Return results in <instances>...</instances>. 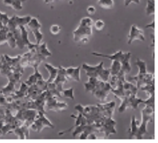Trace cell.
Here are the masks:
<instances>
[{
  "mask_svg": "<svg viewBox=\"0 0 158 143\" xmlns=\"http://www.w3.org/2000/svg\"><path fill=\"white\" fill-rule=\"evenodd\" d=\"M83 106H82L80 104H78V105H76L75 107H74V109L76 110H77L78 113H80L82 114L83 113Z\"/></svg>",
  "mask_w": 158,
  "mask_h": 143,
  "instance_id": "bcb514c9",
  "label": "cell"
},
{
  "mask_svg": "<svg viewBox=\"0 0 158 143\" xmlns=\"http://www.w3.org/2000/svg\"><path fill=\"white\" fill-rule=\"evenodd\" d=\"M110 86H112V88H115L118 82H119V79H118V75L116 74V75H112V76H110Z\"/></svg>",
  "mask_w": 158,
  "mask_h": 143,
  "instance_id": "f35d334b",
  "label": "cell"
},
{
  "mask_svg": "<svg viewBox=\"0 0 158 143\" xmlns=\"http://www.w3.org/2000/svg\"><path fill=\"white\" fill-rule=\"evenodd\" d=\"M6 44H8L9 47H11V49H15L17 47V44H16L15 38L13 33L11 32H10V31L7 34Z\"/></svg>",
  "mask_w": 158,
  "mask_h": 143,
  "instance_id": "1f68e13d",
  "label": "cell"
},
{
  "mask_svg": "<svg viewBox=\"0 0 158 143\" xmlns=\"http://www.w3.org/2000/svg\"><path fill=\"white\" fill-rule=\"evenodd\" d=\"M62 97H64L66 99H69L71 100H74V88H71L69 89L64 90L61 92Z\"/></svg>",
  "mask_w": 158,
  "mask_h": 143,
  "instance_id": "836d02e7",
  "label": "cell"
},
{
  "mask_svg": "<svg viewBox=\"0 0 158 143\" xmlns=\"http://www.w3.org/2000/svg\"><path fill=\"white\" fill-rule=\"evenodd\" d=\"M97 3L99 6L106 10L112 9L114 6V0H98Z\"/></svg>",
  "mask_w": 158,
  "mask_h": 143,
  "instance_id": "f1b7e54d",
  "label": "cell"
},
{
  "mask_svg": "<svg viewBox=\"0 0 158 143\" xmlns=\"http://www.w3.org/2000/svg\"><path fill=\"white\" fill-rule=\"evenodd\" d=\"M2 58H3V56H2ZM2 65H3V62H2V60L0 61V69H1V68L2 67Z\"/></svg>",
  "mask_w": 158,
  "mask_h": 143,
  "instance_id": "816d5d0a",
  "label": "cell"
},
{
  "mask_svg": "<svg viewBox=\"0 0 158 143\" xmlns=\"http://www.w3.org/2000/svg\"><path fill=\"white\" fill-rule=\"evenodd\" d=\"M93 21L88 17L83 18L79 26L73 31V39L76 42H88L89 37L91 36Z\"/></svg>",
  "mask_w": 158,
  "mask_h": 143,
  "instance_id": "6da1fadb",
  "label": "cell"
},
{
  "mask_svg": "<svg viewBox=\"0 0 158 143\" xmlns=\"http://www.w3.org/2000/svg\"><path fill=\"white\" fill-rule=\"evenodd\" d=\"M144 104L145 105L149 106L154 109V95L149 96L147 100L144 101Z\"/></svg>",
  "mask_w": 158,
  "mask_h": 143,
  "instance_id": "b9f144b4",
  "label": "cell"
},
{
  "mask_svg": "<svg viewBox=\"0 0 158 143\" xmlns=\"http://www.w3.org/2000/svg\"><path fill=\"white\" fill-rule=\"evenodd\" d=\"M31 17L28 15L25 17H19L17 15H13L9 19L8 22L6 25L10 32H13L15 28L20 26H25L30 20Z\"/></svg>",
  "mask_w": 158,
  "mask_h": 143,
  "instance_id": "9c48e42d",
  "label": "cell"
},
{
  "mask_svg": "<svg viewBox=\"0 0 158 143\" xmlns=\"http://www.w3.org/2000/svg\"><path fill=\"white\" fill-rule=\"evenodd\" d=\"M138 125L139 122L136 120V118L134 116H133L131 118V128L128 130L129 134V139H136L137 131H138Z\"/></svg>",
  "mask_w": 158,
  "mask_h": 143,
  "instance_id": "ffe728a7",
  "label": "cell"
},
{
  "mask_svg": "<svg viewBox=\"0 0 158 143\" xmlns=\"http://www.w3.org/2000/svg\"><path fill=\"white\" fill-rule=\"evenodd\" d=\"M123 87L125 91V97H130L131 95H137L138 93V88L136 86L133 85L129 81H125L123 83Z\"/></svg>",
  "mask_w": 158,
  "mask_h": 143,
  "instance_id": "e0dca14e",
  "label": "cell"
},
{
  "mask_svg": "<svg viewBox=\"0 0 158 143\" xmlns=\"http://www.w3.org/2000/svg\"><path fill=\"white\" fill-rule=\"evenodd\" d=\"M27 25L29 30H30V31H32L36 29H40L42 27L38 19L35 17H31Z\"/></svg>",
  "mask_w": 158,
  "mask_h": 143,
  "instance_id": "83f0119b",
  "label": "cell"
},
{
  "mask_svg": "<svg viewBox=\"0 0 158 143\" xmlns=\"http://www.w3.org/2000/svg\"><path fill=\"white\" fill-rule=\"evenodd\" d=\"M13 34L16 40L17 47L20 49H23L25 47H27L28 49L31 50L37 45V44L30 42L28 39V34L25 26H20L13 32Z\"/></svg>",
  "mask_w": 158,
  "mask_h": 143,
  "instance_id": "3957f363",
  "label": "cell"
},
{
  "mask_svg": "<svg viewBox=\"0 0 158 143\" xmlns=\"http://www.w3.org/2000/svg\"><path fill=\"white\" fill-rule=\"evenodd\" d=\"M38 88L42 92L45 91L47 88V85H48V83L47 82V81L44 80V79H40V80L37 81V82L35 84Z\"/></svg>",
  "mask_w": 158,
  "mask_h": 143,
  "instance_id": "74e56055",
  "label": "cell"
},
{
  "mask_svg": "<svg viewBox=\"0 0 158 143\" xmlns=\"http://www.w3.org/2000/svg\"><path fill=\"white\" fill-rule=\"evenodd\" d=\"M56 98V97L51 96L47 92L45 107H47V110L54 111V112H60V111L66 110L68 107V103L64 102L57 101Z\"/></svg>",
  "mask_w": 158,
  "mask_h": 143,
  "instance_id": "ba28073f",
  "label": "cell"
},
{
  "mask_svg": "<svg viewBox=\"0 0 158 143\" xmlns=\"http://www.w3.org/2000/svg\"><path fill=\"white\" fill-rule=\"evenodd\" d=\"M13 133H15L16 135H17L19 137V139H26V137H25V134L23 131V129H22V128L20 126L19 127H17L13 131Z\"/></svg>",
  "mask_w": 158,
  "mask_h": 143,
  "instance_id": "8d00e7d4",
  "label": "cell"
},
{
  "mask_svg": "<svg viewBox=\"0 0 158 143\" xmlns=\"http://www.w3.org/2000/svg\"><path fill=\"white\" fill-rule=\"evenodd\" d=\"M60 31V27L58 25H52L50 28V32L54 36H56L59 34Z\"/></svg>",
  "mask_w": 158,
  "mask_h": 143,
  "instance_id": "7bdbcfd3",
  "label": "cell"
},
{
  "mask_svg": "<svg viewBox=\"0 0 158 143\" xmlns=\"http://www.w3.org/2000/svg\"><path fill=\"white\" fill-rule=\"evenodd\" d=\"M54 1V0H44V2L47 3V4H49V3H51L52 2H53Z\"/></svg>",
  "mask_w": 158,
  "mask_h": 143,
  "instance_id": "f907efd6",
  "label": "cell"
},
{
  "mask_svg": "<svg viewBox=\"0 0 158 143\" xmlns=\"http://www.w3.org/2000/svg\"><path fill=\"white\" fill-rule=\"evenodd\" d=\"M34 73L33 74H31L28 78L27 80L25 82V84L28 86L36 84L37 81L40 80V79H44L42 74L39 72L38 68L35 67V68H34Z\"/></svg>",
  "mask_w": 158,
  "mask_h": 143,
  "instance_id": "d6986e66",
  "label": "cell"
},
{
  "mask_svg": "<svg viewBox=\"0 0 158 143\" xmlns=\"http://www.w3.org/2000/svg\"><path fill=\"white\" fill-rule=\"evenodd\" d=\"M9 30L6 26H4L0 29V45L6 43V37Z\"/></svg>",
  "mask_w": 158,
  "mask_h": 143,
  "instance_id": "4dcf8cb0",
  "label": "cell"
},
{
  "mask_svg": "<svg viewBox=\"0 0 158 143\" xmlns=\"http://www.w3.org/2000/svg\"><path fill=\"white\" fill-rule=\"evenodd\" d=\"M100 125V132H103L105 134V138H108L110 135L117 133L115 125L117 122L114 120L112 117H105L104 119L99 123H97Z\"/></svg>",
  "mask_w": 158,
  "mask_h": 143,
  "instance_id": "52a82bcc",
  "label": "cell"
},
{
  "mask_svg": "<svg viewBox=\"0 0 158 143\" xmlns=\"http://www.w3.org/2000/svg\"><path fill=\"white\" fill-rule=\"evenodd\" d=\"M129 108H132L133 110H137L139 107V105L140 103H144L143 100L139 99L137 97V95H131L130 97H127Z\"/></svg>",
  "mask_w": 158,
  "mask_h": 143,
  "instance_id": "cb8c5ba5",
  "label": "cell"
},
{
  "mask_svg": "<svg viewBox=\"0 0 158 143\" xmlns=\"http://www.w3.org/2000/svg\"><path fill=\"white\" fill-rule=\"evenodd\" d=\"M97 105L100 108L105 117H112L116 105L115 102L112 101L105 104H97Z\"/></svg>",
  "mask_w": 158,
  "mask_h": 143,
  "instance_id": "5bb4252c",
  "label": "cell"
},
{
  "mask_svg": "<svg viewBox=\"0 0 158 143\" xmlns=\"http://www.w3.org/2000/svg\"><path fill=\"white\" fill-rule=\"evenodd\" d=\"M44 66L47 69V71L49 73V78L47 80V83L54 82L58 73V68H55L52 65L49 64V63H46V64H45Z\"/></svg>",
  "mask_w": 158,
  "mask_h": 143,
  "instance_id": "44dd1931",
  "label": "cell"
},
{
  "mask_svg": "<svg viewBox=\"0 0 158 143\" xmlns=\"http://www.w3.org/2000/svg\"><path fill=\"white\" fill-rule=\"evenodd\" d=\"M3 3L5 5L10 6L16 11L22 10L23 8V3L20 0H3Z\"/></svg>",
  "mask_w": 158,
  "mask_h": 143,
  "instance_id": "603a6c76",
  "label": "cell"
},
{
  "mask_svg": "<svg viewBox=\"0 0 158 143\" xmlns=\"http://www.w3.org/2000/svg\"><path fill=\"white\" fill-rule=\"evenodd\" d=\"M82 115L89 124L100 122L105 117L102 110L97 105H89L83 107Z\"/></svg>",
  "mask_w": 158,
  "mask_h": 143,
  "instance_id": "277c9868",
  "label": "cell"
},
{
  "mask_svg": "<svg viewBox=\"0 0 158 143\" xmlns=\"http://www.w3.org/2000/svg\"><path fill=\"white\" fill-rule=\"evenodd\" d=\"M86 11L88 15H93L96 13V8L93 6H89L86 9Z\"/></svg>",
  "mask_w": 158,
  "mask_h": 143,
  "instance_id": "ee69618b",
  "label": "cell"
},
{
  "mask_svg": "<svg viewBox=\"0 0 158 143\" xmlns=\"http://www.w3.org/2000/svg\"><path fill=\"white\" fill-rule=\"evenodd\" d=\"M129 82L134 81L137 83V88L139 89L140 87L144 86L149 83L154 82L153 74L151 73H146L145 74H137L136 76H130L128 78Z\"/></svg>",
  "mask_w": 158,
  "mask_h": 143,
  "instance_id": "30bf717a",
  "label": "cell"
},
{
  "mask_svg": "<svg viewBox=\"0 0 158 143\" xmlns=\"http://www.w3.org/2000/svg\"><path fill=\"white\" fill-rule=\"evenodd\" d=\"M98 139L97 137L96 136V135L94 134V133H91L89 134L88 137H87V139Z\"/></svg>",
  "mask_w": 158,
  "mask_h": 143,
  "instance_id": "7dc6e473",
  "label": "cell"
},
{
  "mask_svg": "<svg viewBox=\"0 0 158 143\" xmlns=\"http://www.w3.org/2000/svg\"><path fill=\"white\" fill-rule=\"evenodd\" d=\"M32 32L33 35L34 36V37L36 40V44H40L43 39V34L40 32V29H36L31 31Z\"/></svg>",
  "mask_w": 158,
  "mask_h": 143,
  "instance_id": "d590c367",
  "label": "cell"
},
{
  "mask_svg": "<svg viewBox=\"0 0 158 143\" xmlns=\"http://www.w3.org/2000/svg\"><path fill=\"white\" fill-rule=\"evenodd\" d=\"M28 88V86H27L25 82H22L20 89L19 90H15V91L11 95L13 101L24 99L27 96Z\"/></svg>",
  "mask_w": 158,
  "mask_h": 143,
  "instance_id": "2e32d148",
  "label": "cell"
},
{
  "mask_svg": "<svg viewBox=\"0 0 158 143\" xmlns=\"http://www.w3.org/2000/svg\"><path fill=\"white\" fill-rule=\"evenodd\" d=\"M131 3V0H125V6H127Z\"/></svg>",
  "mask_w": 158,
  "mask_h": 143,
  "instance_id": "681fc988",
  "label": "cell"
},
{
  "mask_svg": "<svg viewBox=\"0 0 158 143\" xmlns=\"http://www.w3.org/2000/svg\"><path fill=\"white\" fill-rule=\"evenodd\" d=\"M81 66L76 68L69 67L66 68V76L68 80H74L75 82H80L81 80Z\"/></svg>",
  "mask_w": 158,
  "mask_h": 143,
  "instance_id": "9a60e30c",
  "label": "cell"
},
{
  "mask_svg": "<svg viewBox=\"0 0 158 143\" xmlns=\"http://www.w3.org/2000/svg\"><path fill=\"white\" fill-rule=\"evenodd\" d=\"M155 12V3L154 0H148L146 13L148 16L154 15Z\"/></svg>",
  "mask_w": 158,
  "mask_h": 143,
  "instance_id": "d6a6232c",
  "label": "cell"
},
{
  "mask_svg": "<svg viewBox=\"0 0 158 143\" xmlns=\"http://www.w3.org/2000/svg\"><path fill=\"white\" fill-rule=\"evenodd\" d=\"M103 65L104 62L103 61L95 66H91L86 63H84L82 65V68L86 72L88 77L100 78L102 81L108 82L110 76V69H105Z\"/></svg>",
  "mask_w": 158,
  "mask_h": 143,
  "instance_id": "7a4b0ae2",
  "label": "cell"
},
{
  "mask_svg": "<svg viewBox=\"0 0 158 143\" xmlns=\"http://www.w3.org/2000/svg\"><path fill=\"white\" fill-rule=\"evenodd\" d=\"M155 22H154V20H152V22L149 24H148L146 26V28H151L152 29H154V26H155Z\"/></svg>",
  "mask_w": 158,
  "mask_h": 143,
  "instance_id": "c3c4849f",
  "label": "cell"
},
{
  "mask_svg": "<svg viewBox=\"0 0 158 143\" xmlns=\"http://www.w3.org/2000/svg\"><path fill=\"white\" fill-rule=\"evenodd\" d=\"M20 1L22 2V3H24V2H25L27 0H20Z\"/></svg>",
  "mask_w": 158,
  "mask_h": 143,
  "instance_id": "f5cc1de1",
  "label": "cell"
},
{
  "mask_svg": "<svg viewBox=\"0 0 158 143\" xmlns=\"http://www.w3.org/2000/svg\"><path fill=\"white\" fill-rule=\"evenodd\" d=\"M9 17L8 15L5 13L0 11V22H1L4 26H6L8 20H9Z\"/></svg>",
  "mask_w": 158,
  "mask_h": 143,
  "instance_id": "60d3db41",
  "label": "cell"
},
{
  "mask_svg": "<svg viewBox=\"0 0 158 143\" xmlns=\"http://www.w3.org/2000/svg\"><path fill=\"white\" fill-rule=\"evenodd\" d=\"M45 128H53L54 125L46 117L45 113L38 112L34 122L31 124L30 128L34 131L40 132Z\"/></svg>",
  "mask_w": 158,
  "mask_h": 143,
  "instance_id": "8992f818",
  "label": "cell"
},
{
  "mask_svg": "<svg viewBox=\"0 0 158 143\" xmlns=\"http://www.w3.org/2000/svg\"><path fill=\"white\" fill-rule=\"evenodd\" d=\"M112 88V86L107 82L98 80L97 85L91 93L100 101H106Z\"/></svg>",
  "mask_w": 158,
  "mask_h": 143,
  "instance_id": "5b68a950",
  "label": "cell"
},
{
  "mask_svg": "<svg viewBox=\"0 0 158 143\" xmlns=\"http://www.w3.org/2000/svg\"><path fill=\"white\" fill-rule=\"evenodd\" d=\"M121 101H122L121 104L118 108V112L120 113H123L125 110H127V108H129V105L128 99L127 97H125Z\"/></svg>",
  "mask_w": 158,
  "mask_h": 143,
  "instance_id": "e575fe53",
  "label": "cell"
},
{
  "mask_svg": "<svg viewBox=\"0 0 158 143\" xmlns=\"http://www.w3.org/2000/svg\"><path fill=\"white\" fill-rule=\"evenodd\" d=\"M139 89H140L141 91H145L149 95V97L151 95H154V82L142 86Z\"/></svg>",
  "mask_w": 158,
  "mask_h": 143,
  "instance_id": "f546056e",
  "label": "cell"
},
{
  "mask_svg": "<svg viewBox=\"0 0 158 143\" xmlns=\"http://www.w3.org/2000/svg\"><path fill=\"white\" fill-rule=\"evenodd\" d=\"M111 91L114 94V96L122 100L125 97V91L123 90V82L121 81H119L117 86L115 88H112Z\"/></svg>",
  "mask_w": 158,
  "mask_h": 143,
  "instance_id": "7402d4cb",
  "label": "cell"
},
{
  "mask_svg": "<svg viewBox=\"0 0 158 143\" xmlns=\"http://www.w3.org/2000/svg\"><path fill=\"white\" fill-rule=\"evenodd\" d=\"M129 54H131V53H129H129H123L122 51H118L116 52L115 53H114V54H101V53H92V55H93V56L108 58L112 61H113V60L118 61L121 63V64Z\"/></svg>",
  "mask_w": 158,
  "mask_h": 143,
  "instance_id": "4fadbf2b",
  "label": "cell"
},
{
  "mask_svg": "<svg viewBox=\"0 0 158 143\" xmlns=\"http://www.w3.org/2000/svg\"><path fill=\"white\" fill-rule=\"evenodd\" d=\"M68 81L69 80L66 76V68L62 66H59L58 67V73L54 83L56 85L57 89L60 93L63 90V85Z\"/></svg>",
  "mask_w": 158,
  "mask_h": 143,
  "instance_id": "8fae6325",
  "label": "cell"
},
{
  "mask_svg": "<svg viewBox=\"0 0 158 143\" xmlns=\"http://www.w3.org/2000/svg\"><path fill=\"white\" fill-rule=\"evenodd\" d=\"M135 65L138 67V69H139L138 74H145L148 73L147 65H146V62L144 61H143L137 58L135 62Z\"/></svg>",
  "mask_w": 158,
  "mask_h": 143,
  "instance_id": "4316f807",
  "label": "cell"
},
{
  "mask_svg": "<svg viewBox=\"0 0 158 143\" xmlns=\"http://www.w3.org/2000/svg\"><path fill=\"white\" fill-rule=\"evenodd\" d=\"M93 25L94 28H95L97 31H101L105 27V22L102 20L98 19L96 20L95 22L93 23Z\"/></svg>",
  "mask_w": 158,
  "mask_h": 143,
  "instance_id": "ab89813d",
  "label": "cell"
},
{
  "mask_svg": "<svg viewBox=\"0 0 158 143\" xmlns=\"http://www.w3.org/2000/svg\"><path fill=\"white\" fill-rule=\"evenodd\" d=\"M35 52L40 55L41 57H42L45 60L50 56H52V53L47 49V44L45 42H44L42 44H37L36 47H35Z\"/></svg>",
  "mask_w": 158,
  "mask_h": 143,
  "instance_id": "ac0fdd59",
  "label": "cell"
},
{
  "mask_svg": "<svg viewBox=\"0 0 158 143\" xmlns=\"http://www.w3.org/2000/svg\"><path fill=\"white\" fill-rule=\"evenodd\" d=\"M0 121H1V120H0Z\"/></svg>",
  "mask_w": 158,
  "mask_h": 143,
  "instance_id": "db71d44e",
  "label": "cell"
},
{
  "mask_svg": "<svg viewBox=\"0 0 158 143\" xmlns=\"http://www.w3.org/2000/svg\"><path fill=\"white\" fill-rule=\"evenodd\" d=\"M139 40L140 41L145 40V36L143 30L139 28L137 25H132L131 27L130 32L128 36V44H131L134 41Z\"/></svg>",
  "mask_w": 158,
  "mask_h": 143,
  "instance_id": "7c38bea8",
  "label": "cell"
},
{
  "mask_svg": "<svg viewBox=\"0 0 158 143\" xmlns=\"http://www.w3.org/2000/svg\"><path fill=\"white\" fill-rule=\"evenodd\" d=\"M6 108L3 107H0V120H4L5 116Z\"/></svg>",
  "mask_w": 158,
  "mask_h": 143,
  "instance_id": "f6af8a7d",
  "label": "cell"
},
{
  "mask_svg": "<svg viewBox=\"0 0 158 143\" xmlns=\"http://www.w3.org/2000/svg\"><path fill=\"white\" fill-rule=\"evenodd\" d=\"M98 80V79L97 78L88 77V81L84 84L86 92H91L95 88Z\"/></svg>",
  "mask_w": 158,
  "mask_h": 143,
  "instance_id": "d4e9b609",
  "label": "cell"
},
{
  "mask_svg": "<svg viewBox=\"0 0 158 143\" xmlns=\"http://www.w3.org/2000/svg\"><path fill=\"white\" fill-rule=\"evenodd\" d=\"M121 68H122V65H121V63L119 61L113 60L111 67H110V68L109 69L110 76L117 74L120 71Z\"/></svg>",
  "mask_w": 158,
  "mask_h": 143,
  "instance_id": "484cf974",
  "label": "cell"
}]
</instances>
